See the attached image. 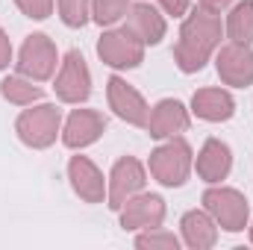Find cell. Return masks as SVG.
<instances>
[{
	"label": "cell",
	"mask_w": 253,
	"mask_h": 250,
	"mask_svg": "<svg viewBox=\"0 0 253 250\" xmlns=\"http://www.w3.org/2000/svg\"><path fill=\"white\" fill-rule=\"evenodd\" d=\"M53 91L62 103H83L88 100L91 94V71L83 59L80 50H68L65 53L62 65H59V74H56V83H53Z\"/></svg>",
	"instance_id": "obj_6"
},
{
	"label": "cell",
	"mask_w": 253,
	"mask_h": 250,
	"mask_svg": "<svg viewBox=\"0 0 253 250\" xmlns=\"http://www.w3.org/2000/svg\"><path fill=\"white\" fill-rule=\"evenodd\" d=\"M0 94L15 106H33L36 100H42V85H33L30 77L15 74V77H6L0 83Z\"/></svg>",
	"instance_id": "obj_20"
},
{
	"label": "cell",
	"mask_w": 253,
	"mask_h": 250,
	"mask_svg": "<svg viewBox=\"0 0 253 250\" xmlns=\"http://www.w3.org/2000/svg\"><path fill=\"white\" fill-rule=\"evenodd\" d=\"M227 36L236 44H253V0H242L227 15Z\"/></svg>",
	"instance_id": "obj_19"
},
{
	"label": "cell",
	"mask_w": 253,
	"mask_h": 250,
	"mask_svg": "<svg viewBox=\"0 0 253 250\" xmlns=\"http://www.w3.org/2000/svg\"><path fill=\"white\" fill-rule=\"evenodd\" d=\"M18 74L30 77L33 83H44L53 77L56 71V44L44 36V33H33L27 36V42L21 44V53H18Z\"/></svg>",
	"instance_id": "obj_5"
},
{
	"label": "cell",
	"mask_w": 253,
	"mask_h": 250,
	"mask_svg": "<svg viewBox=\"0 0 253 250\" xmlns=\"http://www.w3.org/2000/svg\"><path fill=\"white\" fill-rule=\"evenodd\" d=\"M103 132H106V118L97 109H74L65 121L62 144L71 150H80V147L94 144Z\"/></svg>",
	"instance_id": "obj_13"
},
{
	"label": "cell",
	"mask_w": 253,
	"mask_h": 250,
	"mask_svg": "<svg viewBox=\"0 0 253 250\" xmlns=\"http://www.w3.org/2000/svg\"><path fill=\"white\" fill-rule=\"evenodd\" d=\"M203 209L227 233H242L248 227V218H251V206H248V200L239 188H224V186L206 188L203 191Z\"/></svg>",
	"instance_id": "obj_4"
},
{
	"label": "cell",
	"mask_w": 253,
	"mask_h": 250,
	"mask_svg": "<svg viewBox=\"0 0 253 250\" xmlns=\"http://www.w3.org/2000/svg\"><path fill=\"white\" fill-rule=\"evenodd\" d=\"M126 30L141 44H159L165 39V18L150 3H132L126 12Z\"/></svg>",
	"instance_id": "obj_17"
},
{
	"label": "cell",
	"mask_w": 253,
	"mask_h": 250,
	"mask_svg": "<svg viewBox=\"0 0 253 250\" xmlns=\"http://www.w3.org/2000/svg\"><path fill=\"white\" fill-rule=\"evenodd\" d=\"M215 68H218V77L224 85H233V88H248L253 85V50L251 44H224L218 50V59H215Z\"/></svg>",
	"instance_id": "obj_9"
},
{
	"label": "cell",
	"mask_w": 253,
	"mask_h": 250,
	"mask_svg": "<svg viewBox=\"0 0 253 250\" xmlns=\"http://www.w3.org/2000/svg\"><path fill=\"white\" fill-rule=\"evenodd\" d=\"M186 129H189V109L180 100L165 97L150 109V118H147L150 138H174V135H180Z\"/></svg>",
	"instance_id": "obj_14"
},
{
	"label": "cell",
	"mask_w": 253,
	"mask_h": 250,
	"mask_svg": "<svg viewBox=\"0 0 253 250\" xmlns=\"http://www.w3.org/2000/svg\"><path fill=\"white\" fill-rule=\"evenodd\" d=\"M150 174L156 183L168 188H180L191 174V147L186 138L174 135L168 138L165 144H159L153 153H150V162H147Z\"/></svg>",
	"instance_id": "obj_2"
},
{
	"label": "cell",
	"mask_w": 253,
	"mask_h": 250,
	"mask_svg": "<svg viewBox=\"0 0 253 250\" xmlns=\"http://www.w3.org/2000/svg\"><path fill=\"white\" fill-rule=\"evenodd\" d=\"M135 248L138 250H177L180 248V239L174 233H168V230L153 227V230H147V233H141L135 239Z\"/></svg>",
	"instance_id": "obj_23"
},
{
	"label": "cell",
	"mask_w": 253,
	"mask_h": 250,
	"mask_svg": "<svg viewBox=\"0 0 253 250\" xmlns=\"http://www.w3.org/2000/svg\"><path fill=\"white\" fill-rule=\"evenodd\" d=\"M165 221V200L159 194H132L121 206V227L124 230H153Z\"/></svg>",
	"instance_id": "obj_10"
},
{
	"label": "cell",
	"mask_w": 253,
	"mask_h": 250,
	"mask_svg": "<svg viewBox=\"0 0 253 250\" xmlns=\"http://www.w3.org/2000/svg\"><path fill=\"white\" fill-rule=\"evenodd\" d=\"M183 242L191 250H209L215 248L218 242V224L212 221L209 212H200V209H191L183 215Z\"/></svg>",
	"instance_id": "obj_18"
},
{
	"label": "cell",
	"mask_w": 253,
	"mask_h": 250,
	"mask_svg": "<svg viewBox=\"0 0 253 250\" xmlns=\"http://www.w3.org/2000/svg\"><path fill=\"white\" fill-rule=\"evenodd\" d=\"M68 180H71L74 191L80 194V200H85V203H103L109 197V188H106V180H103L100 168L88 156H71Z\"/></svg>",
	"instance_id": "obj_12"
},
{
	"label": "cell",
	"mask_w": 253,
	"mask_h": 250,
	"mask_svg": "<svg viewBox=\"0 0 253 250\" xmlns=\"http://www.w3.org/2000/svg\"><path fill=\"white\" fill-rule=\"evenodd\" d=\"M230 3H233V0H197V6L206 9V12H212V15H221Z\"/></svg>",
	"instance_id": "obj_27"
},
{
	"label": "cell",
	"mask_w": 253,
	"mask_h": 250,
	"mask_svg": "<svg viewBox=\"0 0 253 250\" xmlns=\"http://www.w3.org/2000/svg\"><path fill=\"white\" fill-rule=\"evenodd\" d=\"M106 100H109V109L132 126H147L150 118V106L144 103V97L121 77H109L106 83Z\"/></svg>",
	"instance_id": "obj_8"
},
{
	"label": "cell",
	"mask_w": 253,
	"mask_h": 250,
	"mask_svg": "<svg viewBox=\"0 0 253 250\" xmlns=\"http://www.w3.org/2000/svg\"><path fill=\"white\" fill-rule=\"evenodd\" d=\"M59 126H62V112L53 106V103H39L33 109H24L15 121V132L18 138L33 147V150H44L56 141L59 135Z\"/></svg>",
	"instance_id": "obj_3"
},
{
	"label": "cell",
	"mask_w": 253,
	"mask_h": 250,
	"mask_svg": "<svg viewBox=\"0 0 253 250\" xmlns=\"http://www.w3.org/2000/svg\"><path fill=\"white\" fill-rule=\"evenodd\" d=\"M159 6H162L168 15H174V18H180V15L189 12V0H159Z\"/></svg>",
	"instance_id": "obj_25"
},
{
	"label": "cell",
	"mask_w": 253,
	"mask_h": 250,
	"mask_svg": "<svg viewBox=\"0 0 253 250\" xmlns=\"http://www.w3.org/2000/svg\"><path fill=\"white\" fill-rule=\"evenodd\" d=\"M97 56L109 68H138L144 62V44L129 30H109L97 42Z\"/></svg>",
	"instance_id": "obj_7"
},
{
	"label": "cell",
	"mask_w": 253,
	"mask_h": 250,
	"mask_svg": "<svg viewBox=\"0 0 253 250\" xmlns=\"http://www.w3.org/2000/svg\"><path fill=\"white\" fill-rule=\"evenodd\" d=\"M251 242H253V227H251Z\"/></svg>",
	"instance_id": "obj_28"
},
{
	"label": "cell",
	"mask_w": 253,
	"mask_h": 250,
	"mask_svg": "<svg viewBox=\"0 0 253 250\" xmlns=\"http://www.w3.org/2000/svg\"><path fill=\"white\" fill-rule=\"evenodd\" d=\"M230 168H233V153H230V147H227L221 138H206L203 147H200V153H197V177H200L203 183L215 186V183L227 180Z\"/></svg>",
	"instance_id": "obj_15"
},
{
	"label": "cell",
	"mask_w": 253,
	"mask_h": 250,
	"mask_svg": "<svg viewBox=\"0 0 253 250\" xmlns=\"http://www.w3.org/2000/svg\"><path fill=\"white\" fill-rule=\"evenodd\" d=\"M18 3V9L27 15V18H33V21H44L50 12H53V0H15Z\"/></svg>",
	"instance_id": "obj_24"
},
{
	"label": "cell",
	"mask_w": 253,
	"mask_h": 250,
	"mask_svg": "<svg viewBox=\"0 0 253 250\" xmlns=\"http://www.w3.org/2000/svg\"><path fill=\"white\" fill-rule=\"evenodd\" d=\"M144 183L147 180H144V168H141L138 159H132V156L118 159L112 174H109V209L121 212V206L132 194H138L144 188Z\"/></svg>",
	"instance_id": "obj_11"
},
{
	"label": "cell",
	"mask_w": 253,
	"mask_h": 250,
	"mask_svg": "<svg viewBox=\"0 0 253 250\" xmlns=\"http://www.w3.org/2000/svg\"><path fill=\"white\" fill-rule=\"evenodd\" d=\"M9 62H12V42H9V36L3 33V27H0V71Z\"/></svg>",
	"instance_id": "obj_26"
},
{
	"label": "cell",
	"mask_w": 253,
	"mask_h": 250,
	"mask_svg": "<svg viewBox=\"0 0 253 250\" xmlns=\"http://www.w3.org/2000/svg\"><path fill=\"white\" fill-rule=\"evenodd\" d=\"M129 6H132L129 0H91V18L100 27H112L121 18H126Z\"/></svg>",
	"instance_id": "obj_21"
},
{
	"label": "cell",
	"mask_w": 253,
	"mask_h": 250,
	"mask_svg": "<svg viewBox=\"0 0 253 250\" xmlns=\"http://www.w3.org/2000/svg\"><path fill=\"white\" fill-rule=\"evenodd\" d=\"M59 18L74 30L85 27L91 18V0H59Z\"/></svg>",
	"instance_id": "obj_22"
},
{
	"label": "cell",
	"mask_w": 253,
	"mask_h": 250,
	"mask_svg": "<svg viewBox=\"0 0 253 250\" xmlns=\"http://www.w3.org/2000/svg\"><path fill=\"white\" fill-rule=\"evenodd\" d=\"M191 112H194L200 121L221 124V121H230V118H233L236 100H233V94L224 91V88H197L194 97H191Z\"/></svg>",
	"instance_id": "obj_16"
},
{
	"label": "cell",
	"mask_w": 253,
	"mask_h": 250,
	"mask_svg": "<svg viewBox=\"0 0 253 250\" xmlns=\"http://www.w3.org/2000/svg\"><path fill=\"white\" fill-rule=\"evenodd\" d=\"M224 27L221 18L206 12V9H194L180 27V39L174 44V62L183 74H197L203 71V65L209 62V56L215 53V47L221 44Z\"/></svg>",
	"instance_id": "obj_1"
}]
</instances>
